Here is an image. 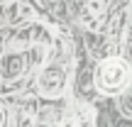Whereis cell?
I'll return each mask as SVG.
<instances>
[{
  "label": "cell",
  "instance_id": "cell-1",
  "mask_svg": "<svg viewBox=\"0 0 132 127\" xmlns=\"http://www.w3.org/2000/svg\"><path fill=\"white\" fill-rule=\"evenodd\" d=\"M130 83V64L120 56H110L95 69V86L103 93H120Z\"/></svg>",
  "mask_w": 132,
  "mask_h": 127
},
{
  "label": "cell",
  "instance_id": "cell-2",
  "mask_svg": "<svg viewBox=\"0 0 132 127\" xmlns=\"http://www.w3.org/2000/svg\"><path fill=\"white\" fill-rule=\"evenodd\" d=\"M66 88V69L59 64H49L37 78V90L47 98H56Z\"/></svg>",
  "mask_w": 132,
  "mask_h": 127
},
{
  "label": "cell",
  "instance_id": "cell-3",
  "mask_svg": "<svg viewBox=\"0 0 132 127\" xmlns=\"http://www.w3.org/2000/svg\"><path fill=\"white\" fill-rule=\"evenodd\" d=\"M24 71V59L22 54H7L0 61V78L10 81V78H20Z\"/></svg>",
  "mask_w": 132,
  "mask_h": 127
},
{
  "label": "cell",
  "instance_id": "cell-4",
  "mask_svg": "<svg viewBox=\"0 0 132 127\" xmlns=\"http://www.w3.org/2000/svg\"><path fill=\"white\" fill-rule=\"evenodd\" d=\"M17 127H34V105H20Z\"/></svg>",
  "mask_w": 132,
  "mask_h": 127
},
{
  "label": "cell",
  "instance_id": "cell-5",
  "mask_svg": "<svg viewBox=\"0 0 132 127\" xmlns=\"http://www.w3.org/2000/svg\"><path fill=\"white\" fill-rule=\"evenodd\" d=\"M5 125V113H3V108H0V127Z\"/></svg>",
  "mask_w": 132,
  "mask_h": 127
}]
</instances>
